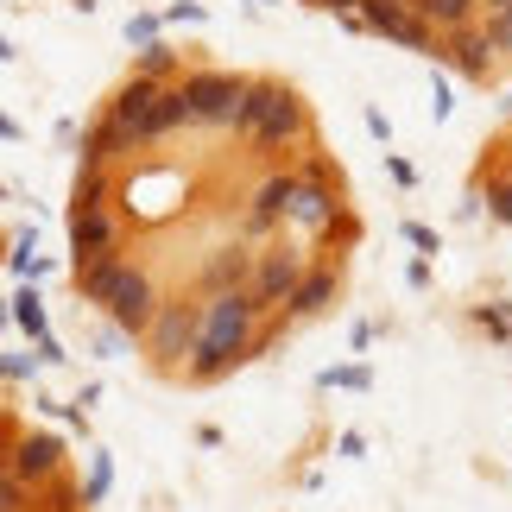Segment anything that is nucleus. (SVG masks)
<instances>
[{"label": "nucleus", "mask_w": 512, "mask_h": 512, "mask_svg": "<svg viewBox=\"0 0 512 512\" xmlns=\"http://www.w3.org/2000/svg\"><path fill=\"white\" fill-rule=\"evenodd\" d=\"M260 317L266 310L253 304V291H222V298H209L203 304V329H196V348H190V380L215 386L241 361H253V323Z\"/></svg>", "instance_id": "1"}, {"label": "nucleus", "mask_w": 512, "mask_h": 512, "mask_svg": "<svg viewBox=\"0 0 512 512\" xmlns=\"http://www.w3.org/2000/svg\"><path fill=\"white\" fill-rule=\"evenodd\" d=\"M196 329H203V304L159 298V310H152V323H146L140 342L152 348V361H159V367H177V361L196 348Z\"/></svg>", "instance_id": "2"}, {"label": "nucleus", "mask_w": 512, "mask_h": 512, "mask_svg": "<svg viewBox=\"0 0 512 512\" xmlns=\"http://www.w3.org/2000/svg\"><path fill=\"white\" fill-rule=\"evenodd\" d=\"M177 89H184L196 127H228V114H234V102H241L247 76H234V70H184Z\"/></svg>", "instance_id": "3"}, {"label": "nucleus", "mask_w": 512, "mask_h": 512, "mask_svg": "<svg viewBox=\"0 0 512 512\" xmlns=\"http://www.w3.org/2000/svg\"><path fill=\"white\" fill-rule=\"evenodd\" d=\"M102 310H108V323L121 329V336H146L152 310H159V285H152V272L127 260L121 279H114V291L102 298Z\"/></svg>", "instance_id": "4"}, {"label": "nucleus", "mask_w": 512, "mask_h": 512, "mask_svg": "<svg viewBox=\"0 0 512 512\" xmlns=\"http://www.w3.org/2000/svg\"><path fill=\"white\" fill-rule=\"evenodd\" d=\"M310 133V114L298 102V89H285V83H266V108H260V121L247 127V140L253 146H285V140H304Z\"/></svg>", "instance_id": "5"}, {"label": "nucleus", "mask_w": 512, "mask_h": 512, "mask_svg": "<svg viewBox=\"0 0 512 512\" xmlns=\"http://www.w3.org/2000/svg\"><path fill=\"white\" fill-rule=\"evenodd\" d=\"M304 253L298 247H272V253H253V304H260V310H279L285 298H291V291H298V279H304Z\"/></svg>", "instance_id": "6"}, {"label": "nucleus", "mask_w": 512, "mask_h": 512, "mask_svg": "<svg viewBox=\"0 0 512 512\" xmlns=\"http://www.w3.org/2000/svg\"><path fill=\"white\" fill-rule=\"evenodd\" d=\"M13 475L19 487H45L51 475H64V437H51V430L13 437Z\"/></svg>", "instance_id": "7"}, {"label": "nucleus", "mask_w": 512, "mask_h": 512, "mask_svg": "<svg viewBox=\"0 0 512 512\" xmlns=\"http://www.w3.org/2000/svg\"><path fill=\"white\" fill-rule=\"evenodd\" d=\"M437 64H449L456 76H468V83H487L494 76V45L475 32V26H462V32H437Z\"/></svg>", "instance_id": "8"}, {"label": "nucleus", "mask_w": 512, "mask_h": 512, "mask_svg": "<svg viewBox=\"0 0 512 512\" xmlns=\"http://www.w3.org/2000/svg\"><path fill=\"white\" fill-rule=\"evenodd\" d=\"M291 196H298V171H272L266 184L253 190V209H247V222H241V234H247V241H260V234H272V228L285 222Z\"/></svg>", "instance_id": "9"}, {"label": "nucleus", "mask_w": 512, "mask_h": 512, "mask_svg": "<svg viewBox=\"0 0 512 512\" xmlns=\"http://www.w3.org/2000/svg\"><path fill=\"white\" fill-rule=\"evenodd\" d=\"M203 298H222V291H247L253 285V247H215L203 272H196Z\"/></svg>", "instance_id": "10"}, {"label": "nucleus", "mask_w": 512, "mask_h": 512, "mask_svg": "<svg viewBox=\"0 0 512 512\" xmlns=\"http://www.w3.org/2000/svg\"><path fill=\"white\" fill-rule=\"evenodd\" d=\"M114 247H121V222H114L108 209H83V215H70V266L95 260V253H114Z\"/></svg>", "instance_id": "11"}, {"label": "nucleus", "mask_w": 512, "mask_h": 512, "mask_svg": "<svg viewBox=\"0 0 512 512\" xmlns=\"http://www.w3.org/2000/svg\"><path fill=\"white\" fill-rule=\"evenodd\" d=\"M159 89H165V83H152V76H127V83L108 95V108H102V114H108L114 127L140 133V121L152 114V102H159ZM133 146H140V140H133Z\"/></svg>", "instance_id": "12"}, {"label": "nucleus", "mask_w": 512, "mask_h": 512, "mask_svg": "<svg viewBox=\"0 0 512 512\" xmlns=\"http://www.w3.org/2000/svg\"><path fill=\"white\" fill-rule=\"evenodd\" d=\"M184 127H196L190 121V102H184V89H159V102H152V114L140 121V133H133V140L140 146H159V140H171V133H184Z\"/></svg>", "instance_id": "13"}, {"label": "nucleus", "mask_w": 512, "mask_h": 512, "mask_svg": "<svg viewBox=\"0 0 512 512\" xmlns=\"http://www.w3.org/2000/svg\"><path fill=\"white\" fill-rule=\"evenodd\" d=\"M336 291H342V272L336 266H304V279L285 298V310H291V317H323V310L336 304Z\"/></svg>", "instance_id": "14"}, {"label": "nucleus", "mask_w": 512, "mask_h": 512, "mask_svg": "<svg viewBox=\"0 0 512 512\" xmlns=\"http://www.w3.org/2000/svg\"><path fill=\"white\" fill-rule=\"evenodd\" d=\"M121 152H133V133H127V127H114L108 114H102V121L83 133V165H102V171H108L114 159H121Z\"/></svg>", "instance_id": "15"}, {"label": "nucleus", "mask_w": 512, "mask_h": 512, "mask_svg": "<svg viewBox=\"0 0 512 512\" xmlns=\"http://www.w3.org/2000/svg\"><path fill=\"white\" fill-rule=\"evenodd\" d=\"M411 13H418L430 32H462V26H475V0H411Z\"/></svg>", "instance_id": "16"}, {"label": "nucleus", "mask_w": 512, "mask_h": 512, "mask_svg": "<svg viewBox=\"0 0 512 512\" xmlns=\"http://www.w3.org/2000/svg\"><path fill=\"white\" fill-rule=\"evenodd\" d=\"M108 171L102 165H83L76 171V190H70V215H83V209H108Z\"/></svg>", "instance_id": "17"}, {"label": "nucleus", "mask_w": 512, "mask_h": 512, "mask_svg": "<svg viewBox=\"0 0 512 512\" xmlns=\"http://www.w3.org/2000/svg\"><path fill=\"white\" fill-rule=\"evenodd\" d=\"M171 70H177V45H165V38H152V45L133 51V76H152V83H165Z\"/></svg>", "instance_id": "18"}, {"label": "nucleus", "mask_w": 512, "mask_h": 512, "mask_svg": "<svg viewBox=\"0 0 512 512\" xmlns=\"http://www.w3.org/2000/svg\"><path fill=\"white\" fill-rule=\"evenodd\" d=\"M7 317H13L19 329H26L32 342H45V336H51V323H45V304H38V291H32V285L13 298V310H7Z\"/></svg>", "instance_id": "19"}, {"label": "nucleus", "mask_w": 512, "mask_h": 512, "mask_svg": "<svg viewBox=\"0 0 512 512\" xmlns=\"http://www.w3.org/2000/svg\"><path fill=\"white\" fill-rule=\"evenodd\" d=\"M317 386H323V392H367V386H373V373H367L361 361H348V367H323V373H317Z\"/></svg>", "instance_id": "20"}, {"label": "nucleus", "mask_w": 512, "mask_h": 512, "mask_svg": "<svg viewBox=\"0 0 512 512\" xmlns=\"http://www.w3.org/2000/svg\"><path fill=\"white\" fill-rule=\"evenodd\" d=\"M487 45L494 51H512V0H487Z\"/></svg>", "instance_id": "21"}, {"label": "nucleus", "mask_w": 512, "mask_h": 512, "mask_svg": "<svg viewBox=\"0 0 512 512\" xmlns=\"http://www.w3.org/2000/svg\"><path fill=\"white\" fill-rule=\"evenodd\" d=\"M108 487H114V456H108V449H95V462H89V487H83V506L108 500Z\"/></svg>", "instance_id": "22"}, {"label": "nucleus", "mask_w": 512, "mask_h": 512, "mask_svg": "<svg viewBox=\"0 0 512 512\" xmlns=\"http://www.w3.org/2000/svg\"><path fill=\"white\" fill-rule=\"evenodd\" d=\"M475 329H487L494 342L512 336V304H475Z\"/></svg>", "instance_id": "23"}, {"label": "nucleus", "mask_w": 512, "mask_h": 512, "mask_svg": "<svg viewBox=\"0 0 512 512\" xmlns=\"http://www.w3.org/2000/svg\"><path fill=\"white\" fill-rule=\"evenodd\" d=\"M0 512H26V487H19V475L7 468V456H0Z\"/></svg>", "instance_id": "24"}, {"label": "nucleus", "mask_w": 512, "mask_h": 512, "mask_svg": "<svg viewBox=\"0 0 512 512\" xmlns=\"http://www.w3.org/2000/svg\"><path fill=\"white\" fill-rule=\"evenodd\" d=\"M159 26H165L159 13H133V19H127V45H133V51L152 45V38H159Z\"/></svg>", "instance_id": "25"}, {"label": "nucleus", "mask_w": 512, "mask_h": 512, "mask_svg": "<svg viewBox=\"0 0 512 512\" xmlns=\"http://www.w3.org/2000/svg\"><path fill=\"white\" fill-rule=\"evenodd\" d=\"M487 215H494V222H512V177L487 184Z\"/></svg>", "instance_id": "26"}, {"label": "nucleus", "mask_w": 512, "mask_h": 512, "mask_svg": "<svg viewBox=\"0 0 512 512\" xmlns=\"http://www.w3.org/2000/svg\"><path fill=\"white\" fill-rule=\"evenodd\" d=\"M38 354H0V380H32Z\"/></svg>", "instance_id": "27"}, {"label": "nucleus", "mask_w": 512, "mask_h": 512, "mask_svg": "<svg viewBox=\"0 0 512 512\" xmlns=\"http://www.w3.org/2000/svg\"><path fill=\"white\" fill-rule=\"evenodd\" d=\"M399 234H405V241H411V247H418V253H424V260H430V253H443V241H437V234H430L424 222H405Z\"/></svg>", "instance_id": "28"}, {"label": "nucleus", "mask_w": 512, "mask_h": 512, "mask_svg": "<svg viewBox=\"0 0 512 512\" xmlns=\"http://www.w3.org/2000/svg\"><path fill=\"white\" fill-rule=\"evenodd\" d=\"M159 19H171V26H184V19H203V0H177V7H165Z\"/></svg>", "instance_id": "29"}, {"label": "nucleus", "mask_w": 512, "mask_h": 512, "mask_svg": "<svg viewBox=\"0 0 512 512\" xmlns=\"http://www.w3.org/2000/svg\"><path fill=\"white\" fill-rule=\"evenodd\" d=\"M121 329H102V336H95V354H102V361H114V354H121Z\"/></svg>", "instance_id": "30"}, {"label": "nucleus", "mask_w": 512, "mask_h": 512, "mask_svg": "<svg viewBox=\"0 0 512 512\" xmlns=\"http://www.w3.org/2000/svg\"><path fill=\"white\" fill-rule=\"evenodd\" d=\"M367 133H373V140H386V146H392V121H386L380 108H367Z\"/></svg>", "instance_id": "31"}, {"label": "nucleus", "mask_w": 512, "mask_h": 512, "mask_svg": "<svg viewBox=\"0 0 512 512\" xmlns=\"http://www.w3.org/2000/svg\"><path fill=\"white\" fill-rule=\"evenodd\" d=\"M386 171H392V177H399V184H405V190H411V184H418V171H411V165L399 159V152H386Z\"/></svg>", "instance_id": "32"}, {"label": "nucleus", "mask_w": 512, "mask_h": 512, "mask_svg": "<svg viewBox=\"0 0 512 512\" xmlns=\"http://www.w3.org/2000/svg\"><path fill=\"white\" fill-rule=\"evenodd\" d=\"M57 361H64V348H57V336H45L38 342V367H57Z\"/></svg>", "instance_id": "33"}, {"label": "nucleus", "mask_w": 512, "mask_h": 512, "mask_svg": "<svg viewBox=\"0 0 512 512\" xmlns=\"http://www.w3.org/2000/svg\"><path fill=\"white\" fill-rule=\"evenodd\" d=\"M336 449H342V456L354 462V456H361V449H367V437H361V430H342V443H336Z\"/></svg>", "instance_id": "34"}, {"label": "nucleus", "mask_w": 512, "mask_h": 512, "mask_svg": "<svg viewBox=\"0 0 512 512\" xmlns=\"http://www.w3.org/2000/svg\"><path fill=\"white\" fill-rule=\"evenodd\" d=\"M405 285H411V291H424V285H430V266H424V260H411V266H405Z\"/></svg>", "instance_id": "35"}, {"label": "nucleus", "mask_w": 512, "mask_h": 512, "mask_svg": "<svg viewBox=\"0 0 512 512\" xmlns=\"http://www.w3.org/2000/svg\"><path fill=\"white\" fill-rule=\"evenodd\" d=\"M0 64H13V45H7V32H0Z\"/></svg>", "instance_id": "36"}, {"label": "nucleus", "mask_w": 512, "mask_h": 512, "mask_svg": "<svg viewBox=\"0 0 512 512\" xmlns=\"http://www.w3.org/2000/svg\"><path fill=\"white\" fill-rule=\"evenodd\" d=\"M386 7H411V0H386Z\"/></svg>", "instance_id": "37"}]
</instances>
